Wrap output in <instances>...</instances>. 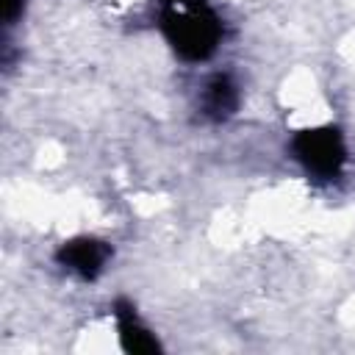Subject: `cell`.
<instances>
[{
    "instance_id": "obj_1",
    "label": "cell",
    "mask_w": 355,
    "mask_h": 355,
    "mask_svg": "<svg viewBox=\"0 0 355 355\" xmlns=\"http://www.w3.org/2000/svg\"><path fill=\"white\" fill-rule=\"evenodd\" d=\"M158 25L183 61H205L222 42V19L208 0H158Z\"/></svg>"
},
{
    "instance_id": "obj_4",
    "label": "cell",
    "mask_w": 355,
    "mask_h": 355,
    "mask_svg": "<svg viewBox=\"0 0 355 355\" xmlns=\"http://www.w3.org/2000/svg\"><path fill=\"white\" fill-rule=\"evenodd\" d=\"M239 108V86L230 75H211L200 94V111L208 122H225Z\"/></svg>"
},
{
    "instance_id": "obj_6",
    "label": "cell",
    "mask_w": 355,
    "mask_h": 355,
    "mask_svg": "<svg viewBox=\"0 0 355 355\" xmlns=\"http://www.w3.org/2000/svg\"><path fill=\"white\" fill-rule=\"evenodd\" d=\"M22 0H3V22L6 25H14L19 17H22Z\"/></svg>"
},
{
    "instance_id": "obj_3",
    "label": "cell",
    "mask_w": 355,
    "mask_h": 355,
    "mask_svg": "<svg viewBox=\"0 0 355 355\" xmlns=\"http://www.w3.org/2000/svg\"><path fill=\"white\" fill-rule=\"evenodd\" d=\"M111 255H114L111 244L103 241V239H94V236L69 239V241H64V244L55 250L58 266H64L69 275H75V277H80V280H94V277H100Z\"/></svg>"
},
{
    "instance_id": "obj_2",
    "label": "cell",
    "mask_w": 355,
    "mask_h": 355,
    "mask_svg": "<svg viewBox=\"0 0 355 355\" xmlns=\"http://www.w3.org/2000/svg\"><path fill=\"white\" fill-rule=\"evenodd\" d=\"M291 155L313 180H336L347 166V141L338 128L319 125L291 139Z\"/></svg>"
},
{
    "instance_id": "obj_5",
    "label": "cell",
    "mask_w": 355,
    "mask_h": 355,
    "mask_svg": "<svg viewBox=\"0 0 355 355\" xmlns=\"http://www.w3.org/2000/svg\"><path fill=\"white\" fill-rule=\"evenodd\" d=\"M114 316H116V330H119V344L125 352H158L161 344L158 338L150 333V327L139 319L136 308L128 300H116L114 302Z\"/></svg>"
}]
</instances>
